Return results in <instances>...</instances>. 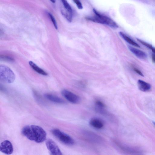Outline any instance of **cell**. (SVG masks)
<instances>
[{
  "label": "cell",
  "instance_id": "cell-3",
  "mask_svg": "<svg viewBox=\"0 0 155 155\" xmlns=\"http://www.w3.org/2000/svg\"><path fill=\"white\" fill-rule=\"evenodd\" d=\"M51 132L56 138L65 145H72L74 143V140L71 137L59 129H53Z\"/></svg>",
  "mask_w": 155,
  "mask_h": 155
},
{
  "label": "cell",
  "instance_id": "cell-15",
  "mask_svg": "<svg viewBox=\"0 0 155 155\" xmlns=\"http://www.w3.org/2000/svg\"><path fill=\"white\" fill-rule=\"evenodd\" d=\"M119 34L121 37L127 43L135 46L139 48L140 47L138 44L135 42L123 32H119Z\"/></svg>",
  "mask_w": 155,
  "mask_h": 155
},
{
  "label": "cell",
  "instance_id": "cell-11",
  "mask_svg": "<svg viewBox=\"0 0 155 155\" xmlns=\"http://www.w3.org/2000/svg\"><path fill=\"white\" fill-rule=\"evenodd\" d=\"M128 47L130 51L138 58L141 59L147 58V55L144 52L130 46Z\"/></svg>",
  "mask_w": 155,
  "mask_h": 155
},
{
  "label": "cell",
  "instance_id": "cell-13",
  "mask_svg": "<svg viewBox=\"0 0 155 155\" xmlns=\"http://www.w3.org/2000/svg\"><path fill=\"white\" fill-rule=\"evenodd\" d=\"M137 84L139 89L141 91H148L151 89V85L149 84L142 80H139L137 81Z\"/></svg>",
  "mask_w": 155,
  "mask_h": 155
},
{
  "label": "cell",
  "instance_id": "cell-17",
  "mask_svg": "<svg viewBox=\"0 0 155 155\" xmlns=\"http://www.w3.org/2000/svg\"><path fill=\"white\" fill-rule=\"evenodd\" d=\"M95 107L99 108H105L104 104L100 100H97L95 102Z\"/></svg>",
  "mask_w": 155,
  "mask_h": 155
},
{
  "label": "cell",
  "instance_id": "cell-20",
  "mask_svg": "<svg viewBox=\"0 0 155 155\" xmlns=\"http://www.w3.org/2000/svg\"><path fill=\"white\" fill-rule=\"evenodd\" d=\"M0 58L1 59H2L3 60L8 61H14V59L12 58L7 56L1 55Z\"/></svg>",
  "mask_w": 155,
  "mask_h": 155
},
{
  "label": "cell",
  "instance_id": "cell-7",
  "mask_svg": "<svg viewBox=\"0 0 155 155\" xmlns=\"http://www.w3.org/2000/svg\"><path fill=\"white\" fill-rule=\"evenodd\" d=\"M46 147L50 153L53 155H62L60 150L55 143L52 139H48L46 141Z\"/></svg>",
  "mask_w": 155,
  "mask_h": 155
},
{
  "label": "cell",
  "instance_id": "cell-19",
  "mask_svg": "<svg viewBox=\"0 0 155 155\" xmlns=\"http://www.w3.org/2000/svg\"><path fill=\"white\" fill-rule=\"evenodd\" d=\"M74 2L76 4L78 8L80 9L83 8V6L80 0H73Z\"/></svg>",
  "mask_w": 155,
  "mask_h": 155
},
{
  "label": "cell",
  "instance_id": "cell-16",
  "mask_svg": "<svg viewBox=\"0 0 155 155\" xmlns=\"http://www.w3.org/2000/svg\"><path fill=\"white\" fill-rule=\"evenodd\" d=\"M137 40L141 44L144 45L145 46L147 47L153 52L154 54H155V48L153 47L150 44L145 42V41L142 40L139 38H137Z\"/></svg>",
  "mask_w": 155,
  "mask_h": 155
},
{
  "label": "cell",
  "instance_id": "cell-14",
  "mask_svg": "<svg viewBox=\"0 0 155 155\" xmlns=\"http://www.w3.org/2000/svg\"><path fill=\"white\" fill-rule=\"evenodd\" d=\"M29 64L31 68L38 73L44 76H47L48 75V74L45 71L39 68L33 61H29Z\"/></svg>",
  "mask_w": 155,
  "mask_h": 155
},
{
  "label": "cell",
  "instance_id": "cell-4",
  "mask_svg": "<svg viewBox=\"0 0 155 155\" xmlns=\"http://www.w3.org/2000/svg\"><path fill=\"white\" fill-rule=\"evenodd\" d=\"M93 11L95 15L98 17L99 23L107 25L113 28H118L117 24L111 19L101 14L94 9H93Z\"/></svg>",
  "mask_w": 155,
  "mask_h": 155
},
{
  "label": "cell",
  "instance_id": "cell-8",
  "mask_svg": "<svg viewBox=\"0 0 155 155\" xmlns=\"http://www.w3.org/2000/svg\"><path fill=\"white\" fill-rule=\"evenodd\" d=\"M0 150L6 154H11L13 151V148L12 143L8 140H4L1 143Z\"/></svg>",
  "mask_w": 155,
  "mask_h": 155
},
{
  "label": "cell",
  "instance_id": "cell-24",
  "mask_svg": "<svg viewBox=\"0 0 155 155\" xmlns=\"http://www.w3.org/2000/svg\"><path fill=\"white\" fill-rule=\"evenodd\" d=\"M153 123L154 124V125L155 126V122H153Z\"/></svg>",
  "mask_w": 155,
  "mask_h": 155
},
{
  "label": "cell",
  "instance_id": "cell-22",
  "mask_svg": "<svg viewBox=\"0 0 155 155\" xmlns=\"http://www.w3.org/2000/svg\"><path fill=\"white\" fill-rule=\"evenodd\" d=\"M152 61L155 63V54H153L152 55Z\"/></svg>",
  "mask_w": 155,
  "mask_h": 155
},
{
  "label": "cell",
  "instance_id": "cell-1",
  "mask_svg": "<svg viewBox=\"0 0 155 155\" xmlns=\"http://www.w3.org/2000/svg\"><path fill=\"white\" fill-rule=\"evenodd\" d=\"M21 133L28 139L38 143L44 142L46 140L47 135L43 128L34 125L24 127L22 129Z\"/></svg>",
  "mask_w": 155,
  "mask_h": 155
},
{
  "label": "cell",
  "instance_id": "cell-6",
  "mask_svg": "<svg viewBox=\"0 0 155 155\" xmlns=\"http://www.w3.org/2000/svg\"><path fill=\"white\" fill-rule=\"evenodd\" d=\"M64 8V10H61L62 15L66 19L71 22L72 20L73 11L72 8L66 0H60Z\"/></svg>",
  "mask_w": 155,
  "mask_h": 155
},
{
  "label": "cell",
  "instance_id": "cell-21",
  "mask_svg": "<svg viewBox=\"0 0 155 155\" xmlns=\"http://www.w3.org/2000/svg\"><path fill=\"white\" fill-rule=\"evenodd\" d=\"M133 69L135 72H136L137 73L143 77L144 76V75L142 74V73L139 70L135 68H134Z\"/></svg>",
  "mask_w": 155,
  "mask_h": 155
},
{
  "label": "cell",
  "instance_id": "cell-12",
  "mask_svg": "<svg viewBox=\"0 0 155 155\" xmlns=\"http://www.w3.org/2000/svg\"><path fill=\"white\" fill-rule=\"evenodd\" d=\"M89 124L93 127L99 129H102L104 126L103 122L101 120L96 118L91 119L89 121Z\"/></svg>",
  "mask_w": 155,
  "mask_h": 155
},
{
  "label": "cell",
  "instance_id": "cell-18",
  "mask_svg": "<svg viewBox=\"0 0 155 155\" xmlns=\"http://www.w3.org/2000/svg\"><path fill=\"white\" fill-rule=\"evenodd\" d=\"M48 15H49L51 20V21L53 23L54 27L56 29H57L58 28L57 24L55 18L53 16V15L50 13H48Z\"/></svg>",
  "mask_w": 155,
  "mask_h": 155
},
{
  "label": "cell",
  "instance_id": "cell-23",
  "mask_svg": "<svg viewBox=\"0 0 155 155\" xmlns=\"http://www.w3.org/2000/svg\"><path fill=\"white\" fill-rule=\"evenodd\" d=\"M53 3H54L56 0H50Z\"/></svg>",
  "mask_w": 155,
  "mask_h": 155
},
{
  "label": "cell",
  "instance_id": "cell-2",
  "mask_svg": "<svg viewBox=\"0 0 155 155\" xmlns=\"http://www.w3.org/2000/svg\"><path fill=\"white\" fill-rule=\"evenodd\" d=\"M0 78L1 80L4 82L11 83L14 81L15 75L9 68L6 66L1 65Z\"/></svg>",
  "mask_w": 155,
  "mask_h": 155
},
{
  "label": "cell",
  "instance_id": "cell-9",
  "mask_svg": "<svg viewBox=\"0 0 155 155\" xmlns=\"http://www.w3.org/2000/svg\"><path fill=\"white\" fill-rule=\"evenodd\" d=\"M83 134L86 139L91 142L95 143L102 142V138L100 136L91 132L85 131Z\"/></svg>",
  "mask_w": 155,
  "mask_h": 155
},
{
  "label": "cell",
  "instance_id": "cell-10",
  "mask_svg": "<svg viewBox=\"0 0 155 155\" xmlns=\"http://www.w3.org/2000/svg\"><path fill=\"white\" fill-rule=\"evenodd\" d=\"M45 97L48 100L53 102L59 104H64L65 101L61 98L55 95L50 94H44Z\"/></svg>",
  "mask_w": 155,
  "mask_h": 155
},
{
  "label": "cell",
  "instance_id": "cell-5",
  "mask_svg": "<svg viewBox=\"0 0 155 155\" xmlns=\"http://www.w3.org/2000/svg\"><path fill=\"white\" fill-rule=\"evenodd\" d=\"M61 94L66 99L72 104H78L81 102V99L79 96L68 90H62Z\"/></svg>",
  "mask_w": 155,
  "mask_h": 155
}]
</instances>
